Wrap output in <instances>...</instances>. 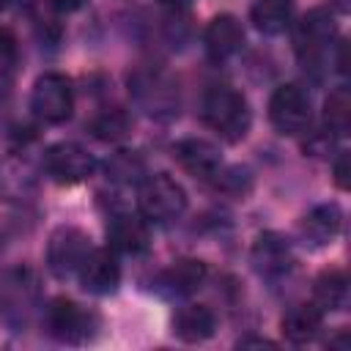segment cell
Masks as SVG:
<instances>
[{"label":"cell","mask_w":351,"mask_h":351,"mask_svg":"<svg viewBox=\"0 0 351 351\" xmlns=\"http://www.w3.org/2000/svg\"><path fill=\"white\" fill-rule=\"evenodd\" d=\"M129 93L134 104L156 121H170L181 107L178 80L162 66H137L129 74Z\"/></svg>","instance_id":"6da1fadb"},{"label":"cell","mask_w":351,"mask_h":351,"mask_svg":"<svg viewBox=\"0 0 351 351\" xmlns=\"http://www.w3.org/2000/svg\"><path fill=\"white\" fill-rule=\"evenodd\" d=\"M200 118L211 132H217L228 143L244 140L250 132V121H252L247 99L230 85H211L203 93Z\"/></svg>","instance_id":"7a4b0ae2"},{"label":"cell","mask_w":351,"mask_h":351,"mask_svg":"<svg viewBox=\"0 0 351 351\" xmlns=\"http://www.w3.org/2000/svg\"><path fill=\"white\" fill-rule=\"evenodd\" d=\"M137 211L154 225H170L186 211V192L167 173L145 176L137 184Z\"/></svg>","instance_id":"3957f363"},{"label":"cell","mask_w":351,"mask_h":351,"mask_svg":"<svg viewBox=\"0 0 351 351\" xmlns=\"http://www.w3.org/2000/svg\"><path fill=\"white\" fill-rule=\"evenodd\" d=\"M44 329L58 343L82 346V343L93 340V335L99 332V315L74 299L58 296L44 310Z\"/></svg>","instance_id":"277c9868"},{"label":"cell","mask_w":351,"mask_h":351,"mask_svg":"<svg viewBox=\"0 0 351 351\" xmlns=\"http://www.w3.org/2000/svg\"><path fill=\"white\" fill-rule=\"evenodd\" d=\"M30 110L41 123L58 126L66 123L74 112V88L71 80L60 71H44L30 90Z\"/></svg>","instance_id":"5b68a950"},{"label":"cell","mask_w":351,"mask_h":351,"mask_svg":"<svg viewBox=\"0 0 351 351\" xmlns=\"http://www.w3.org/2000/svg\"><path fill=\"white\" fill-rule=\"evenodd\" d=\"M337 36V25L329 8H310L293 27V49L299 60L310 69H315L318 60L329 52L332 41Z\"/></svg>","instance_id":"8992f818"},{"label":"cell","mask_w":351,"mask_h":351,"mask_svg":"<svg viewBox=\"0 0 351 351\" xmlns=\"http://www.w3.org/2000/svg\"><path fill=\"white\" fill-rule=\"evenodd\" d=\"M90 250H93L90 236L82 228L60 225L52 230V236L47 241V269L58 280H71V277H77V269L82 266V261L88 258Z\"/></svg>","instance_id":"52a82bcc"},{"label":"cell","mask_w":351,"mask_h":351,"mask_svg":"<svg viewBox=\"0 0 351 351\" xmlns=\"http://www.w3.org/2000/svg\"><path fill=\"white\" fill-rule=\"evenodd\" d=\"M310 96L304 93L302 85L296 82H285L280 88H274L271 99H269V121L280 134L296 137L304 134L310 129Z\"/></svg>","instance_id":"ba28073f"},{"label":"cell","mask_w":351,"mask_h":351,"mask_svg":"<svg viewBox=\"0 0 351 351\" xmlns=\"http://www.w3.org/2000/svg\"><path fill=\"white\" fill-rule=\"evenodd\" d=\"M44 170L52 181L71 186V184L88 181L96 173V159L85 145L60 140L44 151Z\"/></svg>","instance_id":"9c48e42d"},{"label":"cell","mask_w":351,"mask_h":351,"mask_svg":"<svg viewBox=\"0 0 351 351\" xmlns=\"http://www.w3.org/2000/svg\"><path fill=\"white\" fill-rule=\"evenodd\" d=\"M77 282L82 285V291H88L93 296L115 293L121 285L118 252H112L110 247H93L88 252V258L82 261V266L77 269Z\"/></svg>","instance_id":"30bf717a"},{"label":"cell","mask_w":351,"mask_h":351,"mask_svg":"<svg viewBox=\"0 0 351 351\" xmlns=\"http://www.w3.org/2000/svg\"><path fill=\"white\" fill-rule=\"evenodd\" d=\"M151 244L148 219L140 211H115L107 222V247L118 255H143Z\"/></svg>","instance_id":"8fae6325"},{"label":"cell","mask_w":351,"mask_h":351,"mask_svg":"<svg viewBox=\"0 0 351 351\" xmlns=\"http://www.w3.org/2000/svg\"><path fill=\"white\" fill-rule=\"evenodd\" d=\"M250 261L255 266V271L266 280H280L291 271L293 266V250H291V241L277 233V230H266L255 239L252 244V252H250Z\"/></svg>","instance_id":"7c38bea8"},{"label":"cell","mask_w":351,"mask_h":351,"mask_svg":"<svg viewBox=\"0 0 351 351\" xmlns=\"http://www.w3.org/2000/svg\"><path fill=\"white\" fill-rule=\"evenodd\" d=\"M173 159L181 165V170H186L195 178L211 181L217 176V170L222 167V154L211 140L203 137H184L173 145Z\"/></svg>","instance_id":"4fadbf2b"},{"label":"cell","mask_w":351,"mask_h":351,"mask_svg":"<svg viewBox=\"0 0 351 351\" xmlns=\"http://www.w3.org/2000/svg\"><path fill=\"white\" fill-rule=\"evenodd\" d=\"M203 47H206V55L214 63H222V60L239 55L241 47H244V27H241V22L233 14L214 16L206 25V30H203Z\"/></svg>","instance_id":"5bb4252c"},{"label":"cell","mask_w":351,"mask_h":351,"mask_svg":"<svg viewBox=\"0 0 351 351\" xmlns=\"http://www.w3.org/2000/svg\"><path fill=\"white\" fill-rule=\"evenodd\" d=\"M208 277V266L197 258H178L173 261L167 269L159 271L156 277V288L165 296H189L195 293Z\"/></svg>","instance_id":"9a60e30c"},{"label":"cell","mask_w":351,"mask_h":351,"mask_svg":"<svg viewBox=\"0 0 351 351\" xmlns=\"http://www.w3.org/2000/svg\"><path fill=\"white\" fill-rule=\"evenodd\" d=\"M340 228H343V211H340L337 203H318V206H313V208L302 217V222H299L302 239H304L307 244H313V247H326V244H332V241L337 239Z\"/></svg>","instance_id":"2e32d148"},{"label":"cell","mask_w":351,"mask_h":351,"mask_svg":"<svg viewBox=\"0 0 351 351\" xmlns=\"http://www.w3.org/2000/svg\"><path fill=\"white\" fill-rule=\"evenodd\" d=\"M321 326H324V310L315 302H296L280 318L282 337L288 343H296V346L315 340L318 332H321Z\"/></svg>","instance_id":"e0dca14e"},{"label":"cell","mask_w":351,"mask_h":351,"mask_svg":"<svg viewBox=\"0 0 351 351\" xmlns=\"http://www.w3.org/2000/svg\"><path fill=\"white\" fill-rule=\"evenodd\" d=\"M38 176L33 165L16 154H8L0 159V195L5 200H27L36 192Z\"/></svg>","instance_id":"ac0fdd59"},{"label":"cell","mask_w":351,"mask_h":351,"mask_svg":"<svg viewBox=\"0 0 351 351\" xmlns=\"http://www.w3.org/2000/svg\"><path fill=\"white\" fill-rule=\"evenodd\" d=\"M217 315L206 304H184L173 315V335L184 343H203L214 335Z\"/></svg>","instance_id":"d6986e66"},{"label":"cell","mask_w":351,"mask_h":351,"mask_svg":"<svg viewBox=\"0 0 351 351\" xmlns=\"http://www.w3.org/2000/svg\"><path fill=\"white\" fill-rule=\"evenodd\" d=\"M348 296H351V285H348V274L343 269H326L315 277L313 282V302L326 313L332 310H346L348 307Z\"/></svg>","instance_id":"ffe728a7"},{"label":"cell","mask_w":351,"mask_h":351,"mask_svg":"<svg viewBox=\"0 0 351 351\" xmlns=\"http://www.w3.org/2000/svg\"><path fill=\"white\" fill-rule=\"evenodd\" d=\"M250 22L263 36H280L293 22V0H255L250 8Z\"/></svg>","instance_id":"44dd1931"},{"label":"cell","mask_w":351,"mask_h":351,"mask_svg":"<svg viewBox=\"0 0 351 351\" xmlns=\"http://www.w3.org/2000/svg\"><path fill=\"white\" fill-rule=\"evenodd\" d=\"M88 129L93 132L96 140L118 143L132 132V118H129V112L123 107H104L90 118Z\"/></svg>","instance_id":"7402d4cb"},{"label":"cell","mask_w":351,"mask_h":351,"mask_svg":"<svg viewBox=\"0 0 351 351\" xmlns=\"http://www.w3.org/2000/svg\"><path fill=\"white\" fill-rule=\"evenodd\" d=\"M104 173L112 184H140L148 176L145 159L137 151H115L104 162Z\"/></svg>","instance_id":"603a6c76"},{"label":"cell","mask_w":351,"mask_h":351,"mask_svg":"<svg viewBox=\"0 0 351 351\" xmlns=\"http://www.w3.org/2000/svg\"><path fill=\"white\" fill-rule=\"evenodd\" d=\"M324 126L335 134H346L351 126V93L346 85H337L324 101Z\"/></svg>","instance_id":"cb8c5ba5"},{"label":"cell","mask_w":351,"mask_h":351,"mask_svg":"<svg viewBox=\"0 0 351 351\" xmlns=\"http://www.w3.org/2000/svg\"><path fill=\"white\" fill-rule=\"evenodd\" d=\"M211 184L219 189V192H225V195H230V197H244L247 192H250V173L247 170H239V167H219L217 170V176L211 178Z\"/></svg>","instance_id":"d4e9b609"},{"label":"cell","mask_w":351,"mask_h":351,"mask_svg":"<svg viewBox=\"0 0 351 351\" xmlns=\"http://www.w3.org/2000/svg\"><path fill=\"white\" fill-rule=\"evenodd\" d=\"M335 132L321 126V129H313L307 132V140H304V154L310 156H329V151L335 148Z\"/></svg>","instance_id":"484cf974"},{"label":"cell","mask_w":351,"mask_h":351,"mask_svg":"<svg viewBox=\"0 0 351 351\" xmlns=\"http://www.w3.org/2000/svg\"><path fill=\"white\" fill-rule=\"evenodd\" d=\"M332 176H335V184L337 189H348V151H337L335 162H332Z\"/></svg>","instance_id":"4316f807"},{"label":"cell","mask_w":351,"mask_h":351,"mask_svg":"<svg viewBox=\"0 0 351 351\" xmlns=\"http://www.w3.org/2000/svg\"><path fill=\"white\" fill-rule=\"evenodd\" d=\"M52 11H58V14H74V11H80L88 0H44Z\"/></svg>","instance_id":"83f0119b"},{"label":"cell","mask_w":351,"mask_h":351,"mask_svg":"<svg viewBox=\"0 0 351 351\" xmlns=\"http://www.w3.org/2000/svg\"><path fill=\"white\" fill-rule=\"evenodd\" d=\"M8 110H11V85H8V80L0 74V123L8 118Z\"/></svg>","instance_id":"f1b7e54d"},{"label":"cell","mask_w":351,"mask_h":351,"mask_svg":"<svg viewBox=\"0 0 351 351\" xmlns=\"http://www.w3.org/2000/svg\"><path fill=\"white\" fill-rule=\"evenodd\" d=\"M165 11H170V14H184V11H189V5H192V0H156Z\"/></svg>","instance_id":"f546056e"},{"label":"cell","mask_w":351,"mask_h":351,"mask_svg":"<svg viewBox=\"0 0 351 351\" xmlns=\"http://www.w3.org/2000/svg\"><path fill=\"white\" fill-rule=\"evenodd\" d=\"M14 55V38L8 30L0 27V58H11Z\"/></svg>","instance_id":"4dcf8cb0"},{"label":"cell","mask_w":351,"mask_h":351,"mask_svg":"<svg viewBox=\"0 0 351 351\" xmlns=\"http://www.w3.org/2000/svg\"><path fill=\"white\" fill-rule=\"evenodd\" d=\"M239 346H269V348H274V343L266 340V337H244V340H239Z\"/></svg>","instance_id":"1f68e13d"},{"label":"cell","mask_w":351,"mask_h":351,"mask_svg":"<svg viewBox=\"0 0 351 351\" xmlns=\"http://www.w3.org/2000/svg\"><path fill=\"white\" fill-rule=\"evenodd\" d=\"M5 5H8V0H0V11H5Z\"/></svg>","instance_id":"d6a6232c"}]
</instances>
